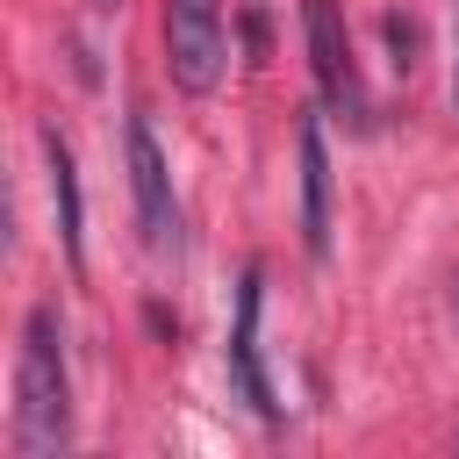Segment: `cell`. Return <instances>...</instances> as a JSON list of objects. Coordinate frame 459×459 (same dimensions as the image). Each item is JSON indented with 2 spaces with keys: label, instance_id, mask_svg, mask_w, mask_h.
Segmentation results:
<instances>
[{
  "label": "cell",
  "instance_id": "6da1fadb",
  "mask_svg": "<svg viewBox=\"0 0 459 459\" xmlns=\"http://www.w3.org/2000/svg\"><path fill=\"white\" fill-rule=\"evenodd\" d=\"M72 437V373H65V323L50 301H36L22 316V344H14V452L43 459L65 452Z\"/></svg>",
  "mask_w": 459,
  "mask_h": 459
},
{
  "label": "cell",
  "instance_id": "7a4b0ae2",
  "mask_svg": "<svg viewBox=\"0 0 459 459\" xmlns=\"http://www.w3.org/2000/svg\"><path fill=\"white\" fill-rule=\"evenodd\" d=\"M165 72L179 93H215L230 72L222 0H165Z\"/></svg>",
  "mask_w": 459,
  "mask_h": 459
},
{
  "label": "cell",
  "instance_id": "3957f363",
  "mask_svg": "<svg viewBox=\"0 0 459 459\" xmlns=\"http://www.w3.org/2000/svg\"><path fill=\"white\" fill-rule=\"evenodd\" d=\"M301 36H308V72H316V93L351 122L366 129V79H359V57H351V29H344V7L337 0H301Z\"/></svg>",
  "mask_w": 459,
  "mask_h": 459
},
{
  "label": "cell",
  "instance_id": "277c9868",
  "mask_svg": "<svg viewBox=\"0 0 459 459\" xmlns=\"http://www.w3.org/2000/svg\"><path fill=\"white\" fill-rule=\"evenodd\" d=\"M122 165H129V194H136V230H143V244H151L158 258H172V251H179V201H172V165H165V151H158V136H151L143 115H129V129H122Z\"/></svg>",
  "mask_w": 459,
  "mask_h": 459
},
{
  "label": "cell",
  "instance_id": "5b68a950",
  "mask_svg": "<svg viewBox=\"0 0 459 459\" xmlns=\"http://www.w3.org/2000/svg\"><path fill=\"white\" fill-rule=\"evenodd\" d=\"M258 308H265V265H251L244 280H237V323H230V387L265 416V423H280V394H273V380H265V359H258Z\"/></svg>",
  "mask_w": 459,
  "mask_h": 459
},
{
  "label": "cell",
  "instance_id": "8992f818",
  "mask_svg": "<svg viewBox=\"0 0 459 459\" xmlns=\"http://www.w3.org/2000/svg\"><path fill=\"white\" fill-rule=\"evenodd\" d=\"M301 244L308 258H330V143H323V122L316 108L301 115Z\"/></svg>",
  "mask_w": 459,
  "mask_h": 459
},
{
  "label": "cell",
  "instance_id": "52a82bcc",
  "mask_svg": "<svg viewBox=\"0 0 459 459\" xmlns=\"http://www.w3.org/2000/svg\"><path fill=\"white\" fill-rule=\"evenodd\" d=\"M43 165H50V201H57V244L72 265H86V201H79V165L57 129H43Z\"/></svg>",
  "mask_w": 459,
  "mask_h": 459
},
{
  "label": "cell",
  "instance_id": "ba28073f",
  "mask_svg": "<svg viewBox=\"0 0 459 459\" xmlns=\"http://www.w3.org/2000/svg\"><path fill=\"white\" fill-rule=\"evenodd\" d=\"M86 7H93V14H115V7H122V0H86Z\"/></svg>",
  "mask_w": 459,
  "mask_h": 459
}]
</instances>
